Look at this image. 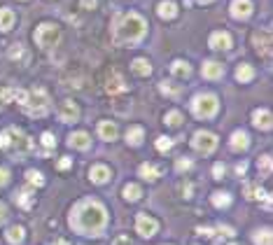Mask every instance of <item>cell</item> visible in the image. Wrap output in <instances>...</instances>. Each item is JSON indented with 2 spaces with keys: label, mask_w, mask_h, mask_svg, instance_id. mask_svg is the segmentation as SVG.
<instances>
[{
  "label": "cell",
  "mask_w": 273,
  "mask_h": 245,
  "mask_svg": "<svg viewBox=\"0 0 273 245\" xmlns=\"http://www.w3.org/2000/svg\"><path fill=\"white\" fill-rule=\"evenodd\" d=\"M68 224L82 236H101L107 227V210L96 199H84L70 210Z\"/></svg>",
  "instance_id": "1"
},
{
  "label": "cell",
  "mask_w": 273,
  "mask_h": 245,
  "mask_svg": "<svg viewBox=\"0 0 273 245\" xmlns=\"http://www.w3.org/2000/svg\"><path fill=\"white\" fill-rule=\"evenodd\" d=\"M147 33V21L142 19L136 12H129V14L119 16L115 26V40L124 42V45H133V42L142 40Z\"/></svg>",
  "instance_id": "2"
},
{
  "label": "cell",
  "mask_w": 273,
  "mask_h": 245,
  "mask_svg": "<svg viewBox=\"0 0 273 245\" xmlns=\"http://www.w3.org/2000/svg\"><path fill=\"white\" fill-rule=\"evenodd\" d=\"M217 107H220L217 96H212V93H198V96L192 101V112L196 115L198 119H210V117H215Z\"/></svg>",
  "instance_id": "3"
},
{
  "label": "cell",
  "mask_w": 273,
  "mask_h": 245,
  "mask_svg": "<svg viewBox=\"0 0 273 245\" xmlns=\"http://www.w3.org/2000/svg\"><path fill=\"white\" fill-rule=\"evenodd\" d=\"M33 40H35V45L42 47V49L56 47V42L61 40L59 26H54V24H40V26L35 28V33H33Z\"/></svg>",
  "instance_id": "4"
},
{
  "label": "cell",
  "mask_w": 273,
  "mask_h": 245,
  "mask_svg": "<svg viewBox=\"0 0 273 245\" xmlns=\"http://www.w3.org/2000/svg\"><path fill=\"white\" fill-rule=\"evenodd\" d=\"M24 107L30 115H45L47 107H49V96L42 87H35L33 91H26V103Z\"/></svg>",
  "instance_id": "5"
},
{
  "label": "cell",
  "mask_w": 273,
  "mask_h": 245,
  "mask_svg": "<svg viewBox=\"0 0 273 245\" xmlns=\"http://www.w3.org/2000/svg\"><path fill=\"white\" fill-rule=\"evenodd\" d=\"M192 147L196 149V152H201V154H210L212 149L217 147V138L208 131H196L194 133V138H192Z\"/></svg>",
  "instance_id": "6"
},
{
  "label": "cell",
  "mask_w": 273,
  "mask_h": 245,
  "mask_svg": "<svg viewBox=\"0 0 273 245\" xmlns=\"http://www.w3.org/2000/svg\"><path fill=\"white\" fill-rule=\"evenodd\" d=\"M159 229V222L154 220V217H150L147 213H140L136 217V231L142 236V238H150V236H154Z\"/></svg>",
  "instance_id": "7"
},
{
  "label": "cell",
  "mask_w": 273,
  "mask_h": 245,
  "mask_svg": "<svg viewBox=\"0 0 273 245\" xmlns=\"http://www.w3.org/2000/svg\"><path fill=\"white\" fill-rule=\"evenodd\" d=\"M59 119L63 124L77 122V119H80V107H77L72 101H63V103H61V107H59Z\"/></svg>",
  "instance_id": "8"
},
{
  "label": "cell",
  "mask_w": 273,
  "mask_h": 245,
  "mask_svg": "<svg viewBox=\"0 0 273 245\" xmlns=\"http://www.w3.org/2000/svg\"><path fill=\"white\" fill-rule=\"evenodd\" d=\"M231 16L233 19H248L250 14H252V3L250 0H231Z\"/></svg>",
  "instance_id": "9"
},
{
  "label": "cell",
  "mask_w": 273,
  "mask_h": 245,
  "mask_svg": "<svg viewBox=\"0 0 273 245\" xmlns=\"http://www.w3.org/2000/svg\"><path fill=\"white\" fill-rule=\"evenodd\" d=\"M110 178H112V173H110V168H107V166H103V163H96V166H91V171H89V180H91V182L105 184Z\"/></svg>",
  "instance_id": "10"
},
{
  "label": "cell",
  "mask_w": 273,
  "mask_h": 245,
  "mask_svg": "<svg viewBox=\"0 0 273 245\" xmlns=\"http://www.w3.org/2000/svg\"><path fill=\"white\" fill-rule=\"evenodd\" d=\"M201 72H203V77H208V80H220V77L224 75V66L217 61H206L201 66Z\"/></svg>",
  "instance_id": "11"
},
{
  "label": "cell",
  "mask_w": 273,
  "mask_h": 245,
  "mask_svg": "<svg viewBox=\"0 0 273 245\" xmlns=\"http://www.w3.org/2000/svg\"><path fill=\"white\" fill-rule=\"evenodd\" d=\"M231 149L233 152H245V149L250 147V138H248V133L245 131H233L231 133Z\"/></svg>",
  "instance_id": "12"
},
{
  "label": "cell",
  "mask_w": 273,
  "mask_h": 245,
  "mask_svg": "<svg viewBox=\"0 0 273 245\" xmlns=\"http://www.w3.org/2000/svg\"><path fill=\"white\" fill-rule=\"evenodd\" d=\"M210 47L212 49H231V35L227 31H217L210 35Z\"/></svg>",
  "instance_id": "13"
},
{
  "label": "cell",
  "mask_w": 273,
  "mask_h": 245,
  "mask_svg": "<svg viewBox=\"0 0 273 245\" xmlns=\"http://www.w3.org/2000/svg\"><path fill=\"white\" fill-rule=\"evenodd\" d=\"M252 40H254V45H257V51H262L264 56L271 54V35H268L266 31H257L252 35Z\"/></svg>",
  "instance_id": "14"
},
{
  "label": "cell",
  "mask_w": 273,
  "mask_h": 245,
  "mask_svg": "<svg viewBox=\"0 0 273 245\" xmlns=\"http://www.w3.org/2000/svg\"><path fill=\"white\" fill-rule=\"evenodd\" d=\"M252 124L257 128H262V131H268V128H271V112H268V110H254L252 112Z\"/></svg>",
  "instance_id": "15"
},
{
  "label": "cell",
  "mask_w": 273,
  "mask_h": 245,
  "mask_svg": "<svg viewBox=\"0 0 273 245\" xmlns=\"http://www.w3.org/2000/svg\"><path fill=\"white\" fill-rule=\"evenodd\" d=\"M157 14L161 16V19H175L177 5L173 3V0H161V3L157 5Z\"/></svg>",
  "instance_id": "16"
},
{
  "label": "cell",
  "mask_w": 273,
  "mask_h": 245,
  "mask_svg": "<svg viewBox=\"0 0 273 245\" xmlns=\"http://www.w3.org/2000/svg\"><path fill=\"white\" fill-rule=\"evenodd\" d=\"M68 145H70V147H75V149H86L91 145V138L86 136L84 131H77V133H70Z\"/></svg>",
  "instance_id": "17"
},
{
  "label": "cell",
  "mask_w": 273,
  "mask_h": 245,
  "mask_svg": "<svg viewBox=\"0 0 273 245\" xmlns=\"http://www.w3.org/2000/svg\"><path fill=\"white\" fill-rule=\"evenodd\" d=\"M14 201H16V205H21V208H30V205L35 203V194H33L30 189H19L14 194Z\"/></svg>",
  "instance_id": "18"
},
{
  "label": "cell",
  "mask_w": 273,
  "mask_h": 245,
  "mask_svg": "<svg viewBox=\"0 0 273 245\" xmlns=\"http://www.w3.org/2000/svg\"><path fill=\"white\" fill-rule=\"evenodd\" d=\"M142 138H145V131H142V126H129V131H126V143L129 145L138 147V145L142 143Z\"/></svg>",
  "instance_id": "19"
},
{
  "label": "cell",
  "mask_w": 273,
  "mask_h": 245,
  "mask_svg": "<svg viewBox=\"0 0 273 245\" xmlns=\"http://www.w3.org/2000/svg\"><path fill=\"white\" fill-rule=\"evenodd\" d=\"M98 136L103 140H115L117 138V126L112 122H101L98 124Z\"/></svg>",
  "instance_id": "20"
},
{
  "label": "cell",
  "mask_w": 273,
  "mask_h": 245,
  "mask_svg": "<svg viewBox=\"0 0 273 245\" xmlns=\"http://www.w3.org/2000/svg\"><path fill=\"white\" fill-rule=\"evenodd\" d=\"M14 21H16V16L12 10H7V7L0 10V31H10L12 26H14Z\"/></svg>",
  "instance_id": "21"
},
{
  "label": "cell",
  "mask_w": 273,
  "mask_h": 245,
  "mask_svg": "<svg viewBox=\"0 0 273 245\" xmlns=\"http://www.w3.org/2000/svg\"><path fill=\"white\" fill-rule=\"evenodd\" d=\"M138 173H140V178H145V180H157L159 175H161V168L154 166V163H142Z\"/></svg>",
  "instance_id": "22"
},
{
  "label": "cell",
  "mask_w": 273,
  "mask_h": 245,
  "mask_svg": "<svg viewBox=\"0 0 273 245\" xmlns=\"http://www.w3.org/2000/svg\"><path fill=\"white\" fill-rule=\"evenodd\" d=\"M171 72H173L175 77H182V80H185V77L192 75V68H189L187 61H173V63H171Z\"/></svg>",
  "instance_id": "23"
},
{
  "label": "cell",
  "mask_w": 273,
  "mask_h": 245,
  "mask_svg": "<svg viewBox=\"0 0 273 245\" xmlns=\"http://www.w3.org/2000/svg\"><path fill=\"white\" fill-rule=\"evenodd\" d=\"M7 243H12V245H21L24 243V227H10V229H7Z\"/></svg>",
  "instance_id": "24"
},
{
  "label": "cell",
  "mask_w": 273,
  "mask_h": 245,
  "mask_svg": "<svg viewBox=\"0 0 273 245\" xmlns=\"http://www.w3.org/2000/svg\"><path fill=\"white\" fill-rule=\"evenodd\" d=\"M131 70L140 77H147L152 72V66H150V61H145V59H136V61L131 63Z\"/></svg>",
  "instance_id": "25"
},
{
  "label": "cell",
  "mask_w": 273,
  "mask_h": 245,
  "mask_svg": "<svg viewBox=\"0 0 273 245\" xmlns=\"http://www.w3.org/2000/svg\"><path fill=\"white\" fill-rule=\"evenodd\" d=\"M210 201L215 208H227V205L231 203V194H229V192H215V194L210 196Z\"/></svg>",
  "instance_id": "26"
},
{
  "label": "cell",
  "mask_w": 273,
  "mask_h": 245,
  "mask_svg": "<svg viewBox=\"0 0 273 245\" xmlns=\"http://www.w3.org/2000/svg\"><path fill=\"white\" fill-rule=\"evenodd\" d=\"M121 194H124V199L126 201H138L142 196V189L138 187V184H133V182H129L126 187L121 189Z\"/></svg>",
  "instance_id": "27"
},
{
  "label": "cell",
  "mask_w": 273,
  "mask_h": 245,
  "mask_svg": "<svg viewBox=\"0 0 273 245\" xmlns=\"http://www.w3.org/2000/svg\"><path fill=\"white\" fill-rule=\"evenodd\" d=\"M252 77H254L252 66H248V63H241V66L236 68V80L238 82H250Z\"/></svg>",
  "instance_id": "28"
},
{
  "label": "cell",
  "mask_w": 273,
  "mask_h": 245,
  "mask_svg": "<svg viewBox=\"0 0 273 245\" xmlns=\"http://www.w3.org/2000/svg\"><path fill=\"white\" fill-rule=\"evenodd\" d=\"M252 240H254V245H271V229L266 227V229L254 231Z\"/></svg>",
  "instance_id": "29"
},
{
  "label": "cell",
  "mask_w": 273,
  "mask_h": 245,
  "mask_svg": "<svg viewBox=\"0 0 273 245\" xmlns=\"http://www.w3.org/2000/svg\"><path fill=\"white\" fill-rule=\"evenodd\" d=\"M163 122L168 124V126H173V128H177L182 124V115L177 112V110H171V112L166 115V119H163Z\"/></svg>",
  "instance_id": "30"
},
{
  "label": "cell",
  "mask_w": 273,
  "mask_h": 245,
  "mask_svg": "<svg viewBox=\"0 0 273 245\" xmlns=\"http://www.w3.org/2000/svg\"><path fill=\"white\" fill-rule=\"evenodd\" d=\"M26 178H28L30 184H35V187H42V184H45V178H42L40 171H28V173H26Z\"/></svg>",
  "instance_id": "31"
},
{
  "label": "cell",
  "mask_w": 273,
  "mask_h": 245,
  "mask_svg": "<svg viewBox=\"0 0 273 245\" xmlns=\"http://www.w3.org/2000/svg\"><path fill=\"white\" fill-rule=\"evenodd\" d=\"M257 166L262 168L264 175L271 173V154H262V157H259V161H257Z\"/></svg>",
  "instance_id": "32"
},
{
  "label": "cell",
  "mask_w": 273,
  "mask_h": 245,
  "mask_svg": "<svg viewBox=\"0 0 273 245\" xmlns=\"http://www.w3.org/2000/svg\"><path fill=\"white\" fill-rule=\"evenodd\" d=\"M107 91L115 93V91H124V80H121L119 75H115V80L107 82Z\"/></svg>",
  "instance_id": "33"
},
{
  "label": "cell",
  "mask_w": 273,
  "mask_h": 245,
  "mask_svg": "<svg viewBox=\"0 0 273 245\" xmlns=\"http://www.w3.org/2000/svg\"><path fill=\"white\" fill-rule=\"evenodd\" d=\"M245 196H248V199H262L264 196V192L259 187H254V184H245Z\"/></svg>",
  "instance_id": "34"
},
{
  "label": "cell",
  "mask_w": 273,
  "mask_h": 245,
  "mask_svg": "<svg viewBox=\"0 0 273 245\" xmlns=\"http://www.w3.org/2000/svg\"><path fill=\"white\" fill-rule=\"evenodd\" d=\"M171 147H173V140L166 138V136H159V138H157V149H159V152H168Z\"/></svg>",
  "instance_id": "35"
},
{
  "label": "cell",
  "mask_w": 273,
  "mask_h": 245,
  "mask_svg": "<svg viewBox=\"0 0 273 245\" xmlns=\"http://www.w3.org/2000/svg\"><path fill=\"white\" fill-rule=\"evenodd\" d=\"M159 89H161L163 93H168V96H177V93H180V89L173 87L171 82H161V87H159Z\"/></svg>",
  "instance_id": "36"
},
{
  "label": "cell",
  "mask_w": 273,
  "mask_h": 245,
  "mask_svg": "<svg viewBox=\"0 0 273 245\" xmlns=\"http://www.w3.org/2000/svg\"><path fill=\"white\" fill-rule=\"evenodd\" d=\"M42 145H45V147H54V145H56V138L51 136L49 131H47V133H42Z\"/></svg>",
  "instance_id": "37"
},
{
  "label": "cell",
  "mask_w": 273,
  "mask_h": 245,
  "mask_svg": "<svg viewBox=\"0 0 273 245\" xmlns=\"http://www.w3.org/2000/svg\"><path fill=\"white\" fill-rule=\"evenodd\" d=\"M70 163H72L70 157H61V159H59V168H61V171H68V168H70Z\"/></svg>",
  "instance_id": "38"
},
{
  "label": "cell",
  "mask_w": 273,
  "mask_h": 245,
  "mask_svg": "<svg viewBox=\"0 0 273 245\" xmlns=\"http://www.w3.org/2000/svg\"><path fill=\"white\" fill-rule=\"evenodd\" d=\"M10 182V171L7 168H0V187H5Z\"/></svg>",
  "instance_id": "39"
},
{
  "label": "cell",
  "mask_w": 273,
  "mask_h": 245,
  "mask_svg": "<svg viewBox=\"0 0 273 245\" xmlns=\"http://www.w3.org/2000/svg\"><path fill=\"white\" fill-rule=\"evenodd\" d=\"M212 175H215L217 180H222V175H224V166H222V163H215V166H212Z\"/></svg>",
  "instance_id": "40"
},
{
  "label": "cell",
  "mask_w": 273,
  "mask_h": 245,
  "mask_svg": "<svg viewBox=\"0 0 273 245\" xmlns=\"http://www.w3.org/2000/svg\"><path fill=\"white\" fill-rule=\"evenodd\" d=\"M192 168V161L189 159H182V161H177V171H189Z\"/></svg>",
  "instance_id": "41"
},
{
  "label": "cell",
  "mask_w": 273,
  "mask_h": 245,
  "mask_svg": "<svg viewBox=\"0 0 273 245\" xmlns=\"http://www.w3.org/2000/svg\"><path fill=\"white\" fill-rule=\"evenodd\" d=\"M217 231H220V234H224V236H229V238L233 236V229H231V227H217Z\"/></svg>",
  "instance_id": "42"
},
{
  "label": "cell",
  "mask_w": 273,
  "mask_h": 245,
  "mask_svg": "<svg viewBox=\"0 0 273 245\" xmlns=\"http://www.w3.org/2000/svg\"><path fill=\"white\" fill-rule=\"evenodd\" d=\"M115 245H133V243L129 240V236H119V238L115 240Z\"/></svg>",
  "instance_id": "43"
},
{
  "label": "cell",
  "mask_w": 273,
  "mask_h": 245,
  "mask_svg": "<svg viewBox=\"0 0 273 245\" xmlns=\"http://www.w3.org/2000/svg\"><path fill=\"white\" fill-rule=\"evenodd\" d=\"M245 171H248V163H245V161H241V163L236 166V173H238V175H243Z\"/></svg>",
  "instance_id": "44"
},
{
  "label": "cell",
  "mask_w": 273,
  "mask_h": 245,
  "mask_svg": "<svg viewBox=\"0 0 273 245\" xmlns=\"http://www.w3.org/2000/svg\"><path fill=\"white\" fill-rule=\"evenodd\" d=\"M82 5H84L86 10H94V7H96V0H82Z\"/></svg>",
  "instance_id": "45"
},
{
  "label": "cell",
  "mask_w": 273,
  "mask_h": 245,
  "mask_svg": "<svg viewBox=\"0 0 273 245\" xmlns=\"http://www.w3.org/2000/svg\"><path fill=\"white\" fill-rule=\"evenodd\" d=\"M5 217H7V208L5 203H0V222H5Z\"/></svg>",
  "instance_id": "46"
},
{
  "label": "cell",
  "mask_w": 273,
  "mask_h": 245,
  "mask_svg": "<svg viewBox=\"0 0 273 245\" xmlns=\"http://www.w3.org/2000/svg\"><path fill=\"white\" fill-rule=\"evenodd\" d=\"M198 234L206 236V238H210V236H212V229H198Z\"/></svg>",
  "instance_id": "47"
},
{
  "label": "cell",
  "mask_w": 273,
  "mask_h": 245,
  "mask_svg": "<svg viewBox=\"0 0 273 245\" xmlns=\"http://www.w3.org/2000/svg\"><path fill=\"white\" fill-rule=\"evenodd\" d=\"M51 245H70V243H68L66 238H54V243H51Z\"/></svg>",
  "instance_id": "48"
},
{
  "label": "cell",
  "mask_w": 273,
  "mask_h": 245,
  "mask_svg": "<svg viewBox=\"0 0 273 245\" xmlns=\"http://www.w3.org/2000/svg\"><path fill=\"white\" fill-rule=\"evenodd\" d=\"M198 3H210V0H198Z\"/></svg>",
  "instance_id": "49"
}]
</instances>
